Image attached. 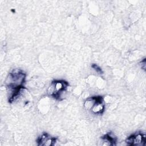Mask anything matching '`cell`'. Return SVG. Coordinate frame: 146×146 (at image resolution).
Returning <instances> with one entry per match:
<instances>
[{
    "mask_svg": "<svg viewBox=\"0 0 146 146\" xmlns=\"http://www.w3.org/2000/svg\"><path fill=\"white\" fill-rule=\"evenodd\" d=\"M125 141L129 145H144L145 143V136L139 133L128 137Z\"/></svg>",
    "mask_w": 146,
    "mask_h": 146,
    "instance_id": "obj_3",
    "label": "cell"
},
{
    "mask_svg": "<svg viewBox=\"0 0 146 146\" xmlns=\"http://www.w3.org/2000/svg\"><path fill=\"white\" fill-rule=\"evenodd\" d=\"M56 141V139L54 137H50L47 134H43L38 139V145H44V146H50L54 144Z\"/></svg>",
    "mask_w": 146,
    "mask_h": 146,
    "instance_id": "obj_5",
    "label": "cell"
},
{
    "mask_svg": "<svg viewBox=\"0 0 146 146\" xmlns=\"http://www.w3.org/2000/svg\"><path fill=\"white\" fill-rule=\"evenodd\" d=\"M68 87V83L64 80H55L52 82L48 92L50 95L56 99L59 98L61 94L66 91Z\"/></svg>",
    "mask_w": 146,
    "mask_h": 146,
    "instance_id": "obj_2",
    "label": "cell"
},
{
    "mask_svg": "<svg viewBox=\"0 0 146 146\" xmlns=\"http://www.w3.org/2000/svg\"><path fill=\"white\" fill-rule=\"evenodd\" d=\"M26 77L25 73L19 69H15L9 73L7 83L8 87L13 90L17 88H21L23 86V83L25 82Z\"/></svg>",
    "mask_w": 146,
    "mask_h": 146,
    "instance_id": "obj_1",
    "label": "cell"
},
{
    "mask_svg": "<svg viewBox=\"0 0 146 146\" xmlns=\"http://www.w3.org/2000/svg\"><path fill=\"white\" fill-rule=\"evenodd\" d=\"M92 67L96 70V72H99V73H100V74H102V71L101 68H99L98 66H96V64H93V65L92 66Z\"/></svg>",
    "mask_w": 146,
    "mask_h": 146,
    "instance_id": "obj_7",
    "label": "cell"
},
{
    "mask_svg": "<svg viewBox=\"0 0 146 146\" xmlns=\"http://www.w3.org/2000/svg\"><path fill=\"white\" fill-rule=\"evenodd\" d=\"M104 107L102 98L101 96H95L93 104L90 110L94 113L100 114L104 111Z\"/></svg>",
    "mask_w": 146,
    "mask_h": 146,
    "instance_id": "obj_4",
    "label": "cell"
},
{
    "mask_svg": "<svg viewBox=\"0 0 146 146\" xmlns=\"http://www.w3.org/2000/svg\"><path fill=\"white\" fill-rule=\"evenodd\" d=\"M102 139L103 140L104 142L108 143L107 145H113L115 144V143L116 141V139H115V137L112 136L110 133L106 135L104 137H102Z\"/></svg>",
    "mask_w": 146,
    "mask_h": 146,
    "instance_id": "obj_6",
    "label": "cell"
}]
</instances>
